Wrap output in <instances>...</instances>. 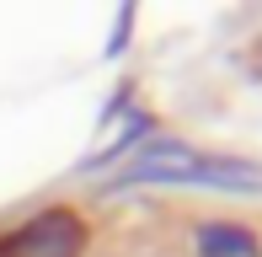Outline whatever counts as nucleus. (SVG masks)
Returning <instances> with one entry per match:
<instances>
[{
    "label": "nucleus",
    "mask_w": 262,
    "mask_h": 257,
    "mask_svg": "<svg viewBox=\"0 0 262 257\" xmlns=\"http://www.w3.org/2000/svg\"><path fill=\"white\" fill-rule=\"evenodd\" d=\"M80 247H86V225L75 209H43L6 241L11 257H80Z\"/></svg>",
    "instance_id": "nucleus-1"
},
{
    "label": "nucleus",
    "mask_w": 262,
    "mask_h": 257,
    "mask_svg": "<svg viewBox=\"0 0 262 257\" xmlns=\"http://www.w3.org/2000/svg\"><path fill=\"white\" fill-rule=\"evenodd\" d=\"M198 247H204V257H257V241L246 230H230V225H204Z\"/></svg>",
    "instance_id": "nucleus-2"
}]
</instances>
